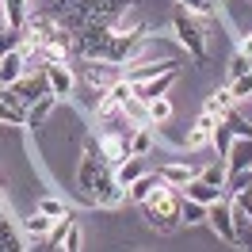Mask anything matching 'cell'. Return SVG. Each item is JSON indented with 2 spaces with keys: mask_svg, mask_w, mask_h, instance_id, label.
I'll use <instances>...</instances> for the list:
<instances>
[{
  "mask_svg": "<svg viewBox=\"0 0 252 252\" xmlns=\"http://www.w3.org/2000/svg\"><path fill=\"white\" fill-rule=\"evenodd\" d=\"M46 69V80H50V95H73V88H77V77H73V69L65 62H46L42 65Z\"/></svg>",
  "mask_w": 252,
  "mask_h": 252,
  "instance_id": "obj_7",
  "label": "cell"
},
{
  "mask_svg": "<svg viewBox=\"0 0 252 252\" xmlns=\"http://www.w3.org/2000/svg\"><path fill=\"white\" fill-rule=\"evenodd\" d=\"M0 252H23V237L8 218V206H0Z\"/></svg>",
  "mask_w": 252,
  "mask_h": 252,
  "instance_id": "obj_15",
  "label": "cell"
},
{
  "mask_svg": "<svg viewBox=\"0 0 252 252\" xmlns=\"http://www.w3.org/2000/svg\"><path fill=\"white\" fill-rule=\"evenodd\" d=\"M54 107H58V95H42V99L27 111V126H42L50 119V111H54Z\"/></svg>",
  "mask_w": 252,
  "mask_h": 252,
  "instance_id": "obj_22",
  "label": "cell"
},
{
  "mask_svg": "<svg viewBox=\"0 0 252 252\" xmlns=\"http://www.w3.org/2000/svg\"><path fill=\"white\" fill-rule=\"evenodd\" d=\"M153 145H157V130H153V126H138V130L130 134V157H149Z\"/></svg>",
  "mask_w": 252,
  "mask_h": 252,
  "instance_id": "obj_16",
  "label": "cell"
},
{
  "mask_svg": "<svg viewBox=\"0 0 252 252\" xmlns=\"http://www.w3.org/2000/svg\"><path fill=\"white\" fill-rule=\"evenodd\" d=\"M23 73H27V58H23V46L0 58V88H8V84H16V80L23 77Z\"/></svg>",
  "mask_w": 252,
  "mask_h": 252,
  "instance_id": "obj_11",
  "label": "cell"
},
{
  "mask_svg": "<svg viewBox=\"0 0 252 252\" xmlns=\"http://www.w3.org/2000/svg\"><path fill=\"white\" fill-rule=\"evenodd\" d=\"M80 80L92 84V88H99V92H107L111 84L123 80V69L111 65V62H84V65H80Z\"/></svg>",
  "mask_w": 252,
  "mask_h": 252,
  "instance_id": "obj_5",
  "label": "cell"
},
{
  "mask_svg": "<svg viewBox=\"0 0 252 252\" xmlns=\"http://www.w3.org/2000/svg\"><path fill=\"white\" fill-rule=\"evenodd\" d=\"M188 8V16H214V4L218 0H180Z\"/></svg>",
  "mask_w": 252,
  "mask_h": 252,
  "instance_id": "obj_26",
  "label": "cell"
},
{
  "mask_svg": "<svg viewBox=\"0 0 252 252\" xmlns=\"http://www.w3.org/2000/svg\"><path fill=\"white\" fill-rule=\"evenodd\" d=\"M142 214H145V221H149L157 233H172V229H180V225H184V191L168 188V184L157 188L142 203Z\"/></svg>",
  "mask_w": 252,
  "mask_h": 252,
  "instance_id": "obj_2",
  "label": "cell"
},
{
  "mask_svg": "<svg viewBox=\"0 0 252 252\" xmlns=\"http://www.w3.org/2000/svg\"><path fill=\"white\" fill-rule=\"evenodd\" d=\"M19 46H23V31L4 27V31H0V58H4V54H12V50H19Z\"/></svg>",
  "mask_w": 252,
  "mask_h": 252,
  "instance_id": "obj_25",
  "label": "cell"
},
{
  "mask_svg": "<svg viewBox=\"0 0 252 252\" xmlns=\"http://www.w3.org/2000/svg\"><path fill=\"white\" fill-rule=\"evenodd\" d=\"M214 130H218V119L199 115V119L188 126V134H184V149H206V145L214 142Z\"/></svg>",
  "mask_w": 252,
  "mask_h": 252,
  "instance_id": "obj_9",
  "label": "cell"
},
{
  "mask_svg": "<svg viewBox=\"0 0 252 252\" xmlns=\"http://www.w3.org/2000/svg\"><path fill=\"white\" fill-rule=\"evenodd\" d=\"M241 54H245V58H249V62H252V31L245 34V38H241Z\"/></svg>",
  "mask_w": 252,
  "mask_h": 252,
  "instance_id": "obj_30",
  "label": "cell"
},
{
  "mask_svg": "<svg viewBox=\"0 0 252 252\" xmlns=\"http://www.w3.org/2000/svg\"><path fill=\"white\" fill-rule=\"evenodd\" d=\"M157 176L168 184V188H188L199 172H195L191 164H184V160H168V164H160V168H157Z\"/></svg>",
  "mask_w": 252,
  "mask_h": 252,
  "instance_id": "obj_12",
  "label": "cell"
},
{
  "mask_svg": "<svg viewBox=\"0 0 252 252\" xmlns=\"http://www.w3.org/2000/svg\"><path fill=\"white\" fill-rule=\"evenodd\" d=\"M0 123H8V126H23L27 123V111L19 107V103H12V99L4 95V88H0Z\"/></svg>",
  "mask_w": 252,
  "mask_h": 252,
  "instance_id": "obj_20",
  "label": "cell"
},
{
  "mask_svg": "<svg viewBox=\"0 0 252 252\" xmlns=\"http://www.w3.org/2000/svg\"><path fill=\"white\" fill-rule=\"evenodd\" d=\"M50 229H54V218H46L42 210H31L23 218V233L27 237H50Z\"/></svg>",
  "mask_w": 252,
  "mask_h": 252,
  "instance_id": "obj_19",
  "label": "cell"
},
{
  "mask_svg": "<svg viewBox=\"0 0 252 252\" xmlns=\"http://www.w3.org/2000/svg\"><path fill=\"white\" fill-rule=\"evenodd\" d=\"M249 69H252V62L245 58V54H241V50H237V54H233V62H229V80L241 77V73H249Z\"/></svg>",
  "mask_w": 252,
  "mask_h": 252,
  "instance_id": "obj_29",
  "label": "cell"
},
{
  "mask_svg": "<svg viewBox=\"0 0 252 252\" xmlns=\"http://www.w3.org/2000/svg\"><path fill=\"white\" fill-rule=\"evenodd\" d=\"M221 160H225V168H229V176L252 172V138H233Z\"/></svg>",
  "mask_w": 252,
  "mask_h": 252,
  "instance_id": "obj_6",
  "label": "cell"
},
{
  "mask_svg": "<svg viewBox=\"0 0 252 252\" xmlns=\"http://www.w3.org/2000/svg\"><path fill=\"white\" fill-rule=\"evenodd\" d=\"M65 252H80V245H84V233H80L77 225H69V229H65Z\"/></svg>",
  "mask_w": 252,
  "mask_h": 252,
  "instance_id": "obj_28",
  "label": "cell"
},
{
  "mask_svg": "<svg viewBox=\"0 0 252 252\" xmlns=\"http://www.w3.org/2000/svg\"><path fill=\"white\" fill-rule=\"evenodd\" d=\"M77 184L80 191L92 199V206H115L126 203V191L115 184V164L103 157V149H99V138H84V157L77 164Z\"/></svg>",
  "mask_w": 252,
  "mask_h": 252,
  "instance_id": "obj_1",
  "label": "cell"
},
{
  "mask_svg": "<svg viewBox=\"0 0 252 252\" xmlns=\"http://www.w3.org/2000/svg\"><path fill=\"white\" fill-rule=\"evenodd\" d=\"M4 95L12 99V103H19L23 111H31L42 95H50V80H46V69H31V73H23V77L16 80V84H8L4 88Z\"/></svg>",
  "mask_w": 252,
  "mask_h": 252,
  "instance_id": "obj_3",
  "label": "cell"
},
{
  "mask_svg": "<svg viewBox=\"0 0 252 252\" xmlns=\"http://www.w3.org/2000/svg\"><path fill=\"white\" fill-rule=\"evenodd\" d=\"M172 27H176V38L191 50V58L203 65L206 62V31H203V23H199L195 16H188V12H176Z\"/></svg>",
  "mask_w": 252,
  "mask_h": 252,
  "instance_id": "obj_4",
  "label": "cell"
},
{
  "mask_svg": "<svg viewBox=\"0 0 252 252\" xmlns=\"http://www.w3.org/2000/svg\"><path fill=\"white\" fill-rule=\"evenodd\" d=\"M229 92H233V103H237V99H252V69L229 80Z\"/></svg>",
  "mask_w": 252,
  "mask_h": 252,
  "instance_id": "obj_24",
  "label": "cell"
},
{
  "mask_svg": "<svg viewBox=\"0 0 252 252\" xmlns=\"http://www.w3.org/2000/svg\"><path fill=\"white\" fill-rule=\"evenodd\" d=\"M180 191H184V199H191V203H199V206H210V203H218L221 195H225L221 188H210V184H203L199 176L191 180L188 188H180Z\"/></svg>",
  "mask_w": 252,
  "mask_h": 252,
  "instance_id": "obj_13",
  "label": "cell"
},
{
  "mask_svg": "<svg viewBox=\"0 0 252 252\" xmlns=\"http://www.w3.org/2000/svg\"><path fill=\"white\" fill-rule=\"evenodd\" d=\"M203 218H206V206L184 199V221H188V225H195V221H203Z\"/></svg>",
  "mask_w": 252,
  "mask_h": 252,
  "instance_id": "obj_27",
  "label": "cell"
},
{
  "mask_svg": "<svg viewBox=\"0 0 252 252\" xmlns=\"http://www.w3.org/2000/svg\"><path fill=\"white\" fill-rule=\"evenodd\" d=\"M145 172H149V168H145V160H142V157H126L123 164L115 168V184L126 191L130 184H134V180H138V176H145Z\"/></svg>",
  "mask_w": 252,
  "mask_h": 252,
  "instance_id": "obj_17",
  "label": "cell"
},
{
  "mask_svg": "<svg viewBox=\"0 0 252 252\" xmlns=\"http://www.w3.org/2000/svg\"><path fill=\"white\" fill-rule=\"evenodd\" d=\"M34 210H42L46 218H54V221H73V210L65 206V199H58V195H46V199H38V206Z\"/></svg>",
  "mask_w": 252,
  "mask_h": 252,
  "instance_id": "obj_18",
  "label": "cell"
},
{
  "mask_svg": "<svg viewBox=\"0 0 252 252\" xmlns=\"http://www.w3.org/2000/svg\"><path fill=\"white\" fill-rule=\"evenodd\" d=\"M145 107H149V126H164L168 119H172V103H168V95H160V99L145 103Z\"/></svg>",
  "mask_w": 252,
  "mask_h": 252,
  "instance_id": "obj_23",
  "label": "cell"
},
{
  "mask_svg": "<svg viewBox=\"0 0 252 252\" xmlns=\"http://www.w3.org/2000/svg\"><path fill=\"white\" fill-rule=\"evenodd\" d=\"M176 73H180V69H172V73H160V77H153V80H138V84H134V95H138L142 103H153V99H160V95L172 88Z\"/></svg>",
  "mask_w": 252,
  "mask_h": 252,
  "instance_id": "obj_10",
  "label": "cell"
},
{
  "mask_svg": "<svg viewBox=\"0 0 252 252\" xmlns=\"http://www.w3.org/2000/svg\"><path fill=\"white\" fill-rule=\"evenodd\" d=\"M206 221L214 225V233H218L221 241H229V245H233V214H229V195H221L218 203L206 206Z\"/></svg>",
  "mask_w": 252,
  "mask_h": 252,
  "instance_id": "obj_8",
  "label": "cell"
},
{
  "mask_svg": "<svg viewBox=\"0 0 252 252\" xmlns=\"http://www.w3.org/2000/svg\"><path fill=\"white\" fill-rule=\"evenodd\" d=\"M157 188H164V180H160L157 172H145V176H138V180L126 188V199H130V203H145Z\"/></svg>",
  "mask_w": 252,
  "mask_h": 252,
  "instance_id": "obj_14",
  "label": "cell"
},
{
  "mask_svg": "<svg viewBox=\"0 0 252 252\" xmlns=\"http://www.w3.org/2000/svg\"><path fill=\"white\" fill-rule=\"evenodd\" d=\"M199 180H203V184H210V188H221V191H225V184H229V168H225V160L206 164L203 172H199Z\"/></svg>",
  "mask_w": 252,
  "mask_h": 252,
  "instance_id": "obj_21",
  "label": "cell"
}]
</instances>
